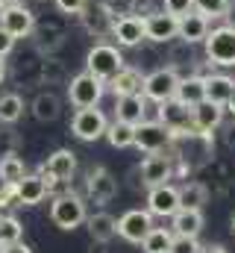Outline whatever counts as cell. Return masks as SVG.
Instances as JSON below:
<instances>
[{"label":"cell","instance_id":"obj_34","mask_svg":"<svg viewBox=\"0 0 235 253\" xmlns=\"http://www.w3.org/2000/svg\"><path fill=\"white\" fill-rule=\"evenodd\" d=\"M24 239V224L15 215H0V248L15 245Z\"/></svg>","mask_w":235,"mask_h":253},{"label":"cell","instance_id":"obj_12","mask_svg":"<svg viewBox=\"0 0 235 253\" xmlns=\"http://www.w3.org/2000/svg\"><path fill=\"white\" fill-rule=\"evenodd\" d=\"M153 230V215L147 209H126L118 218V236L129 245H141V239Z\"/></svg>","mask_w":235,"mask_h":253},{"label":"cell","instance_id":"obj_21","mask_svg":"<svg viewBox=\"0 0 235 253\" xmlns=\"http://www.w3.org/2000/svg\"><path fill=\"white\" fill-rule=\"evenodd\" d=\"M109 85H112V94H115V97H126V94H141V88H144V74H141V68L123 65V68L118 71L115 77L109 80Z\"/></svg>","mask_w":235,"mask_h":253},{"label":"cell","instance_id":"obj_27","mask_svg":"<svg viewBox=\"0 0 235 253\" xmlns=\"http://www.w3.org/2000/svg\"><path fill=\"white\" fill-rule=\"evenodd\" d=\"M85 227L91 233L94 242H112L118 236V218H112L109 212H94L85 218Z\"/></svg>","mask_w":235,"mask_h":253},{"label":"cell","instance_id":"obj_35","mask_svg":"<svg viewBox=\"0 0 235 253\" xmlns=\"http://www.w3.org/2000/svg\"><path fill=\"white\" fill-rule=\"evenodd\" d=\"M62 80H65V65L59 59H53V56H44L39 62V83L53 85V83H62Z\"/></svg>","mask_w":235,"mask_h":253},{"label":"cell","instance_id":"obj_48","mask_svg":"<svg viewBox=\"0 0 235 253\" xmlns=\"http://www.w3.org/2000/svg\"><path fill=\"white\" fill-rule=\"evenodd\" d=\"M233 233H235V215H233Z\"/></svg>","mask_w":235,"mask_h":253},{"label":"cell","instance_id":"obj_43","mask_svg":"<svg viewBox=\"0 0 235 253\" xmlns=\"http://www.w3.org/2000/svg\"><path fill=\"white\" fill-rule=\"evenodd\" d=\"M88 253H115V251H112V242H94V239H91Z\"/></svg>","mask_w":235,"mask_h":253},{"label":"cell","instance_id":"obj_1","mask_svg":"<svg viewBox=\"0 0 235 253\" xmlns=\"http://www.w3.org/2000/svg\"><path fill=\"white\" fill-rule=\"evenodd\" d=\"M203 47H206V59H209V65L235 68V24H221V27L209 30Z\"/></svg>","mask_w":235,"mask_h":253},{"label":"cell","instance_id":"obj_9","mask_svg":"<svg viewBox=\"0 0 235 253\" xmlns=\"http://www.w3.org/2000/svg\"><path fill=\"white\" fill-rule=\"evenodd\" d=\"M85 194H88V200H91V203H97V206L112 203V200L118 197L115 174H112L109 168H103V165L91 168V171H88V177H85Z\"/></svg>","mask_w":235,"mask_h":253},{"label":"cell","instance_id":"obj_32","mask_svg":"<svg viewBox=\"0 0 235 253\" xmlns=\"http://www.w3.org/2000/svg\"><path fill=\"white\" fill-rule=\"evenodd\" d=\"M106 138H109V144H112L115 150L132 147V144H135V126L115 118V124H109V129H106Z\"/></svg>","mask_w":235,"mask_h":253},{"label":"cell","instance_id":"obj_8","mask_svg":"<svg viewBox=\"0 0 235 253\" xmlns=\"http://www.w3.org/2000/svg\"><path fill=\"white\" fill-rule=\"evenodd\" d=\"M171 144H174V132L162 121H141L135 126V144L132 147H138L144 153H162Z\"/></svg>","mask_w":235,"mask_h":253},{"label":"cell","instance_id":"obj_18","mask_svg":"<svg viewBox=\"0 0 235 253\" xmlns=\"http://www.w3.org/2000/svg\"><path fill=\"white\" fill-rule=\"evenodd\" d=\"M209 30H212V21L206 15H200L197 9H191L188 15L179 18V36L176 39L185 42V44H200V42H206Z\"/></svg>","mask_w":235,"mask_h":253},{"label":"cell","instance_id":"obj_33","mask_svg":"<svg viewBox=\"0 0 235 253\" xmlns=\"http://www.w3.org/2000/svg\"><path fill=\"white\" fill-rule=\"evenodd\" d=\"M24 174H27V165L18 153L0 156V183H18V180H24Z\"/></svg>","mask_w":235,"mask_h":253},{"label":"cell","instance_id":"obj_39","mask_svg":"<svg viewBox=\"0 0 235 253\" xmlns=\"http://www.w3.org/2000/svg\"><path fill=\"white\" fill-rule=\"evenodd\" d=\"M53 3H56V9L62 15H79L88 6V0H53Z\"/></svg>","mask_w":235,"mask_h":253},{"label":"cell","instance_id":"obj_25","mask_svg":"<svg viewBox=\"0 0 235 253\" xmlns=\"http://www.w3.org/2000/svg\"><path fill=\"white\" fill-rule=\"evenodd\" d=\"M33 42H36V50L41 56H53L59 47L65 44V30L62 27H50V24H36L33 30Z\"/></svg>","mask_w":235,"mask_h":253},{"label":"cell","instance_id":"obj_28","mask_svg":"<svg viewBox=\"0 0 235 253\" xmlns=\"http://www.w3.org/2000/svg\"><path fill=\"white\" fill-rule=\"evenodd\" d=\"M33 118L36 121H41V124H50V121H56L59 115H62V100H59L53 91H41V94H36V100H33Z\"/></svg>","mask_w":235,"mask_h":253},{"label":"cell","instance_id":"obj_23","mask_svg":"<svg viewBox=\"0 0 235 253\" xmlns=\"http://www.w3.org/2000/svg\"><path fill=\"white\" fill-rule=\"evenodd\" d=\"M191 118H194V129L197 132H215L224 124V106H218L212 100H203V103H197L191 109Z\"/></svg>","mask_w":235,"mask_h":253},{"label":"cell","instance_id":"obj_7","mask_svg":"<svg viewBox=\"0 0 235 253\" xmlns=\"http://www.w3.org/2000/svg\"><path fill=\"white\" fill-rule=\"evenodd\" d=\"M106 129H109V121L106 115L91 106V109H77L74 118H71V132L79 138V141H97V138H106Z\"/></svg>","mask_w":235,"mask_h":253},{"label":"cell","instance_id":"obj_2","mask_svg":"<svg viewBox=\"0 0 235 253\" xmlns=\"http://www.w3.org/2000/svg\"><path fill=\"white\" fill-rule=\"evenodd\" d=\"M123 65L126 62H123L120 47H118V44H109V42H97V44L88 50V56H85V71L94 74V77L103 80V83H109Z\"/></svg>","mask_w":235,"mask_h":253},{"label":"cell","instance_id":"obj_38","mask_svg":"<svg viewBox=\"0 0 235 253\" xmlns=\"http://www.w3.org/2000/svg\"><path fill=\"white\" fill-rule=\"evenodd\" d=\"M162 9L168 15H174V18H182V15H188L194 9V0H162Z\"/></svg>","mask_w":235,"mask_h":253},{"label":"cell","instance_id":"obj_5","mask_svg":"<svg viewBox=\"0 0 235 253\" xmlns=\"http://www.w3.org/2000/svg\"><path fill=\"white\" fill-rule=\"evenodd\" d=\"M176 85H179V71L174 65H162V68H153L150 74H144L141 94L153 103H162V100H171L176 94Z\"/></svg>","mask_w":235,"mask_h":253},{"label":"cell","instance_id":"obj_44","mask_svg":"<svg viewBox=\"0 0 235 253\" xmlns=\"http://www.w3.org/2000/svg\"><path fill=\"white\" fill-rule=\"evenodd\" d=\"M200 253H227L224 245H206V248H200Z\"/></svg>","mask_w":235,"mask_h":253},{"label":"cell","instance_id":"obj_26","mask_svg":"<svg viewBox=\"0 0 235 253\" xmlns=\"http://www.w3.org/2000/svg\"><path fill=\"white\" fill-rule=\"evenodd\" d=\"M235 94V80L227 74H209L206 77V100L227 106V100Z\"/></svg>","mask_w":235,"mask_h":253},{"label":"cell","instance_id":"obj_29","mask_svg":"<svg viewBox=\"0 0 235 253\" xmlns=\"http://www.w3.org/2000/svg\"><path fill=\"white\" fill-rule=\"evenodd\" d=\"M174 230H165V227H153L144 239H141V251L144 253H171L174 248Z\"/></svg>","mask_w":235,"mask_h":253},{"label":"cell","instance_id":"obj_22","mask_svg":"<svg viewBox=\"0 0 235 253\" xmlns=\"http://www.w3.org/2000/svg\"><path fill=\"white\" fill-rule=\"evenodd\" d=\"M15 189H18V203L21 206H39L50 191L41 174H24V180H18Z\"/></svg>","mask_w":235,"mask_h":253},{"label":"cell","instance_id":"obj_14","mask_svg":"<svg viewBox=\"0 0 235 253\" xmlns=\"http://www.w3.org/2000/svg\"><path fill=\"white\" fill-rule=\"evenodd\" d=\"M138 174H141V186L144 189H153V186H162L174 177V156H168L165 150L162 153H150L141 165H138Z\"/></svg>","mask_w":235,"mask_h":253},{"label":"cell","instance_id":"obj_36","mask_svg":"<svg viewBox=\"0 0 235 253\" xmlns=\"http://www.w3.org/2000/svg\"><path fill=\"white\" fill-rule=\"evenodd\" d=\"M230 3L233 0H194V9L212 21V18H224L227 9H230Z\"/></svg>","mask_w":235,"mask_h":253},{"label":"cell","instance_id":"obj_49","mask_svg":"<svg viewBox=\"0 0 235 253\" xmlns=\"http://www.w3.org/2000/svg\"><path fill=\"white\" fill-rule=\"evenodd\" d=\"M0 9H3V6H0Z\"/></svg>","mask_w":235,"mask_h":253},{"label":"cell","instance_id":"obj_16","mask_svg":"<svg viewBox=\"0 0 235 253\" xmlns=\"http://www.w3.org/2000/svg\"><path fill=\"white\" fill-rule=\"evenodd\" d=\"M77 18L82 21L85 33H91V36H97V39H106V36H112L115 15L106 9V3H103V0H97V3H91V0H88V6H85V9H82Z\"/></svg>","mask_w":235,"mask_h":253},{"label":"cell","instance_id":"obj_46","mask_svg":"<svg viewBox=\"0 0 235 253\" xmlns=\"http://www.w3.org/2000/svg\"><path fill=\"white\" fill-rule=\"evenodd\" d=\"M6 80V56H0V83Z\"/></svg>","mask_w":235,"mask_h":253},{"label":"cell","instance_id":"obj_13","mask_svg":"<svg viewBox=\"0 0 235 253\" xmlns=\"http://www.w3.org/2000/svg\"><path fill=\"white\" fill-rule=\"evenodd\" d=\"M0 27L15 36V39H30L33 30H36V15L33 9H27L24 3H15V6H3L0 9Z\"/></svg>","mask_w":235,"mask_h":253},{"label":"cell","instance_id":"obj_37","mask_svg":"<svg viewBox=\"0 0 235 253\" xmlns=\"http://www.w3.org/2000/svg\"><path fill=\"white\" fill-rule=\"evenodd\" d=\"M21 147V135L15 129H0V156H15Z\"/></svg>","mask_w":235,"mask_h":253},{"label":"cell","instance_id":"obj_10","mask_svg":"<svg viewBox=\"0 0 235 253\" xmlns=\"http://www.w3.org/2000/svg\"><path fill=\"white\" fill-rule=\"evenodd\" d=\"M112 39L118 42V47H141L147 42V30H144V15H120L112 24Z\"/></svg>","mask_w":235,"mask_h":253},{"label":"cell","instance_id":"obj_6","mask_svg":"<svg viewBox=\"0 0 235 253\" xmlns=\"http://www.w3.org/2000/svg\"><path fill=\"white\" fill-rule=\"evenodd\" d=\"M39 174L44 177L47 189H53L56 183H68L74 174H77V153L68 150V147H59L47 156V162L39 168Z\"/></svg>","mask_w":235,"mask_h":253},{"label":"cell","instance_id":"obj_30","mask_svg":"<svg viewBox=\"0 0 235 253\" xmlns=\"http://www.w3.org/2000/svg\"><path fill=\"white\" fill-rule=\"evenodd\" d=\"M209 200V189L197 180H188L185 186H179V206L182 209H203V203Z\"/></svg>","mask_w":235,"mask_h":253},{"label":"cell","instance_id":"obj_19","mask_svg":"<svg viewBox=\"0 0 235 253\" xmlns=\"http://www.w3.org/2000/svg\"><path fill=\"white\" fill-rule=\"evenodd\" d=\"M203 209H176L171 215V230H174L176 239H197L200 230H203Z\"/></svg>","mask_w":235,"mask_h":253},{"label":"cell","instance_id":"obj_4","mask_svg":"<svg viewBox=\"0 0 235 253\" xmlns=\"http://www.w3.org/2000/svg\"><path fill=\"white\" fill-rule=\"evenodd\" d=\"M103 94H106V83L97 80V77L88 74V71L71 77V83H68V100H71V106H77V109H91V106H97V103L103 100Z\"/></svg>","mask_w":235,"mask_h":253},{"label":"cell","instance_id":"obj_17","mask_svg":"<svg viewBox=\"0 0 235 253\" xmlns=\"http://www.w3.org/2000/svg\"><path fill=\"white\" fill-rule=\"evenodd\" d=\"M176 209H179V189H176V186L162 183V186L147 189V212H150V215L171 218Z\"/></svg>","mask_w":235,"mask_h":253},{"label":"cell","instance_id":"obj_40","mask_svg":"<svg viewBox=\"0 0 235 253\" xmlns=\"http://www.w3.org/2000/svg\"><path fill=\"white\" fill-rule=\"evenodd\" d=\"M171 253H200V245H197V239H174Z\"/></svg>","mask_w":235,"mask_h":253},{"label":"cell","instance_id":"obj_24","mask_svg":"<svg viewBox=\"0 0 235 253\" xmlns=\"http://www.w3.org/2000/svg\"><path fill=\"white\" fill-rule=\"evenodd\" d=\"M176 100H182L185 106H197L206 100V77L200 74H188V77H179V85H176Z\"/></svg>","mask_w":235,"mask_h":253},{"label":"cell","instance_id":"obj_31","mask_svg":"<svg viewBox=\"0 0 235 253\" xmlns=\"http://www.w3.org/2000/svg\"><path fill=\"white\" fill-rule=\"evenodd\" d=\"M21 118H24V97L15 94V91L3 94L0 97V124L12 126V124H18Z\"/></svg>","mask_w":235,"mask_h":253},{"label":"cell","instance_id":"obj_3","mask_svg":"<svg viewBox=\"0 0 235 253\" xmlns=\"http://www.w3.org/2000/svg\"><path fill=\"white\" fill-rule=\"evenodd\" d=\"M88 212H85V200L74 191L56 194L50 203V221L56 224L59 230H77L79 224H85Z\"/></svg>","mask_w":235,"mask_h":253},{"label":"cell","instance_id":"obj_41","mask_svg":"<svg viewBox=\"0 0 235 253\" xmlns=\"http://www.w3.org/2000/svg\"><path fill=\"white\" fill-rule=\"evenodd\" d=\"M15 42H18V39H15V36H9V33L0 27V56H9V53H12V47H15Z\"/></svg>","mask_w":235,"mask_h":253},{"label":"cell","instance_id":"obj_11","mask_svg":"<svg viewBox=\"0 0 235 253\" xmlns=\"http://www.w3.org/2000/svg\"><path fill=\"white\" fill-rule=\"evenodd\" d=\"M156 121H162V124L168 126L174 135H185V132H197L194 129V118H191V106H185L182 100H162L159 103V118Z\"/></svg>","mask_w":235,"mask_h":253},{"label":"cell","instance_id":"obj_42","mask_svg":"<svg viewBox=\"0 0 235 253\" xmlns=\"http://www.w3.org/2000/svg\"><path fill=\"white\" fill-rule=\"evenodd\" d=\"M0 253H33V248H30V245H24V242H15V245L0 248Z\"/></svg>","mask_w":235,"mask_h":253},{"label":"cell","instance_id":"obj_20","mask_svg":"<svg viewBox=\"0 0 235 253\" xmlns=\"http://www.w3.org/2000/svg\"><path fill=\"white\" fill-rule=\"evenodd\" d=\"M115 118L118 121H126V124H132V126H138L141 121H147V97H144V94H126V97H118Z\"/></svg>","mask_w":235,"mask_h":253},{"label":"cell","instance_id":"obj_47","mask_svg":"<svg viewBox=\"0 0 235 253\" xmlns=\"http://www.w3.org/2000/svg\"><path fill=\"white\" fill-rule=\"evenodd\" d=\"M15 3H24V0H0V6H15Z\"/></svg>","mask_w":235,"mask_h":253},{"label":"cell","instance_id":"obj_15","mask_svg":"<svg viewBox=\"0 0 235 253\" xmlns=\"http://www.w3.org/2000/svg\"><path fill=\"white\" fill-rule=\"evenodd\" d=\"M144 30H147V42L153 44H168L179 36V18L168 15L165 9L159 12H147L144 15Z\"/></svg>","mask_w":235,"mask_h":253},{"label":"cell","instance_id":"obj_45","mask_svg":"<svg viewBox=\"0 0 235 253\" xmlns=\"http://www.w3.org/2000/svg\"><path fill=\"white\" fill-rule=\"evenodd\" d=\"M224 109H227L230 115H235V94H233V97H230V100H227V106H224Z\"/></svg>","mask_w":235,"mask_h":253}]
</instances>
